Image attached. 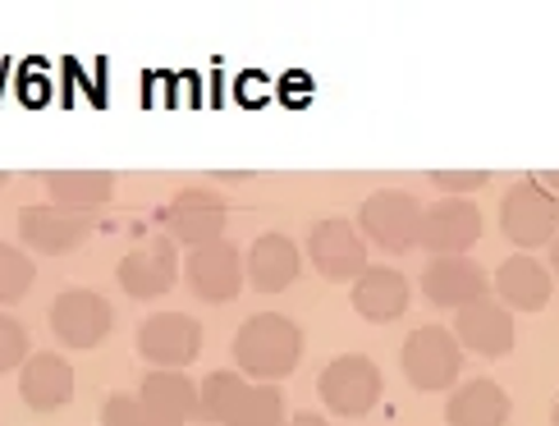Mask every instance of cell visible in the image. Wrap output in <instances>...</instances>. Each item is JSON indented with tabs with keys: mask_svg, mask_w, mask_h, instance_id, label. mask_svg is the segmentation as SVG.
Instances as JSON below:
<instances>
[{
	"mask_svg": "<svg viewBox=\"0 0 559 426\" xmlns=\"http://www.w3.org/2000/svg\"><path fill=\"white\" fill-rule=\"evenodd\" d=\"M302 358V330L298 321L280 312H258L239 326L235 335V367L252 381H285Z\"/></svg>",
	"mask_w": 559,
	"mask_h": 426,
	"instance_id": "6da1fadb",
	"label": "cell"
},
{
	"mask_svg": "<svg viewBox=\"0 0 559 426\" xmlns=\"http://www.w3.org/2000/svg\"><path fill=\"white\" fill-rule=\"evenodd\" d=\"M381 390H385V376L371 358H362V353H340V358H331L317 376L321 404L335 417H367L381 404Z\"/></svg>",
	"mask_w": 559,
	"mask_h": 426,
	"instance_id": "7a4b0ae2",
	"label": "cell"
},
{
	"mask_svg": "<svg viewBox=\"0 0 559 426\" xmlns=\"http://www.w3.org/2000/svg\"><path fill=\"white\" fill-rule=\"evenodd\" d=\"M500 229L509 244H519L523 252L555 244L559 234V198L542 179H519L500 202Z\"/></svg>",
	"mask_w": 559,
	"mask_h": 426,
	"instance_id": "3957f363",
	"label": "cell"
},
{
	"mask_svg": "<svg viewBox=\"0 0 559 426\" xmlns=\"http://www.w3.org/2000/svg\"><path fill=\"white\" fill-rule=\"evenodd\" d=\"M423 211L413 193L404 188H377L371 198H362V211H358V234L371 239L381 252H408L417 248V229H423Z\"/></svg>",
	"mask_w": 559,
	"mask_h": 426,
	"instance_id": "277c9868",
	"label": "cell"
},
{
	"mask_svg": "<svg viewBox=\"0 0 559 426\" xmlns=\"http://www.w3.org/2000/svg\"><path fill=\"white\" fill-rule=\"evenodd\" d=\"M400 363H404V376L413 381V390L436 394V390H450L459 381L463 344L454 340V330H445V326H417L413 335L404 340Z\"/></svg>",
	"mask_w": 559,
	"mask_h": 426,
	"instance_id": "5b68a950",
	"label": "cell"
},
{
	"mask_svg": "<svg viewBox=\"0 0 559 426\" xmlns=\"http://www.w3.org/2000/svg\"><path fill=\"white\" fill-rule=\"evenodd\" d=\"M138 353L152 371H183L202 353V326L189 312H156L138 326Z\"/></svg>",
	"mask_w": 559,
	"mask_h": 426,
	"instance_id": "8992f818",
	"label": "cell"
},
{
	"mask_svg": "<svg viewBox=\"0 0 559 426\" xmlns=\"http://www.w3.org/2000/svg\"><path fill=\"white\" fill-rule=\"evenodd\" d=\"M115 330V307L92 289H64L51 303V335L69 348H102Z\"/></svg>",
	"mask_w": 559,
	"mask_h": 426,
	"instance_id": "52a82bcc",
	"label": "cell"
},
{
	"mask_svg": "<svg viewBox=\"0 0 559 426\" xmlns=\"http://www.w3.org/2000/svg\"><path fill=\"white\" fill-rule=\"evenodd\" d=\"M243 280H248L243 257L229 239L202 244L183 257V284H189L193 298H202V303H235Z\"/></svg>",
	"mask_w": 559,
	"mask_h": 426,
	"instance_id": "ba28073f",
	"label": "cell"
},
{
	"mask_svg": "<svg viewBox=\"0 0 559 426\" xmlns=\"http://www.w3.org/2000/svg\"><path fill=\"white\" fill-rule=\"evenodd\" d=\"M179 275H183V267H179V252H175L170 234H156V239H147L143 248H133L129 257H120V267H115L120 289L129 298H138V303H152L160 294H170Z\"/></svg>",
	"mask_w": 559,
	"mask_h": 426,
	"instance_id": "9c48e42d",
	"label": "cell"
},
{
	"mask_svg": "<svg viewBox=\"0 0 559 426\" xmlns=\"http://www.w3.org/2000/svg\"><path fill=\"white\" fill-rule=\"evenodd\" d=\"M308 262L331 284L358 280L367 271V239L344 216H325L308 229Z\"/></svg>",
	"mask_w": 559,
	"mask_h": 426,
	"instance_id": "30bf717a",
	"label": "cell"
},
{
	"mask_svg": "<svg viewBox=\"0 0 559 426\" xmlns=\"http://www.w3.org/2000/svg\"><path fill=\"white\" fill-rule=\"evenodd\" d=\"M481 239V211L468 198H440L423 211L417 244L431 257H468V248Z\"/></svg>",
	"mask_w": 559,
	"mask_h": 426,
	"instance_id": "8fae6325",
	"label": "cell"
},
{
	"mask_svg": "<svg viewBox=\"0 0 559 426\" xmlns=\"http://www.w3.org/2000/svg\"><path fill=\"white\" fill-rule=\"evenodd\" d=\"M225 221H229L225 198H216L212 188H183V193L170 198L166 216H160L166 234H170L175 244L189 248V252L202 248V244L225 239Z\"/></svg>",
	"mask_w": 559,
	"mask_h": 426,
	"instance_id": "7c38bea8",
	"label": "cell"
},
{
	"mask_svg": "<svg viewBox=\"0 0 559 426\" xmlns=\"http://www.w3.org/2000/svg\"><path fill=\"white\" fill-rule=\"evenodd\" d=\"M454 340L463 348H473L477 358H504L514 348V312L504 303L477 298L454 312Z\"/></svg>",
	"mask_w": 559,
	"mask_h": 426,
	"instance_id": "4fadbf2b",
	"label": "cell"
},
{
	"mask_svg": "<svg viewBox=\"0 0 559 426\" xmlns=\"http://www.w3.org/2000/svg\"><path fill=\"white\" fill-rule=\"evenodd\" d=\"M486 289H491V275H486V267H477L473 257H431L427 271H423L427 303L454 307V312L477 303V298H486Z\"/></svg>",
	"mask_w": 559,
	"mask_h": 426,
	"instance_id": "5bb4252c",
	"label": "cell"
},
{
	"mask_svg": "<svg viewBox=\"0 0 559 426\" xmlns=\"http://www.w3.org/2000/svg\"><path fill=\"white\" fill-rule=\"evenodd\" d=\"M19 239L28 244L33 252H46V257L74 252L87 239V216H74V211H64L56 202L23 206L19 211Z\"/></svg>",
	"mask_w": 559,
	"mask_h": 426,
	"instance_id": "9a60e30c",
	"label": "cell"
},
{
	"mask_svg": "<svg viewBox=\"0 0 559 426\" xmlns=\"http://www.w3.org/2000/svg\"><path fill=\"white\" fill-rule=\"evenodd\" d=\"M19 399L33 413H56L74 399V367L60 353H33L28 363L19 367Z\"/></svg>",
	"mask_w": 559,
	"mask_h": 426,
	"instance_id": "2e32d148",
	"label": "cell"
},
{
	"mask_svg": "<svg viewBox=\"0 0 559 426\" xmlns=\"http://www.w3.org/2000/svg\"><path fill=\"white\" fill-rule=\"evenodd\" d=\"M354 312L371 326H390V321H400L408 312V280L404 271H394V267H367L358 280H354Z\"/></svg>",
	"mask_w": 559,
	"mask_h": 426,
	"instance_id": "e0dca14e",
	"label": "cell"
},
{
	"mask_svg": "<svg viewBox=\"0 0 559 426\" xmlns=\"http://www.w3.org/2000/svg\"><path fill=\"white\" fill-rule=\"evenodd\" d=\"M243 271H248V284L258 294H285L302 271V252L289 234H262V239L248 248Z\"/></svg>",
	"mask_w": 559,
	"mask_h": 426,
	"instance_id": "ac0fdd59",
	"label": "cell"
},
{
	"mask_svg": "<svg viewBox=\"0 0 559 426\" xmlns=\"http://www.w3.org/2000/svg\"><path fill=\"white\" fill-rule=\"evenodd\" d=\"M550 289H555V275L527 252L504 257L500 271H496V294L509 312H542L550 303Z\"/></svg>",
	"mask_w": 559,
	"mask_h": 426,
	"instance_id": "d6986e66",
	"label": "cell"
},
{
	"mask_svg": "<svg viewBox=\"0 0 559 426\" xmlns=\"http://www.w3.org/2000/svg\"><path fill=\"white\" fill-rule=\"evenodd\" d=\"M504 422H509V394L491 376L463 381L445 404V426H504Z\"/></svg>",
	"mask_w": 559,
	"mask_h": 426,
	"instance_id": "ffe728a7",
	"label": "cell"
},
{
	"mask_svg": "<svg viewBox=\"0 0 559 426\" xmlns=\"http://www.w3.org/2000/svg\"><path fill=\"white\" fill-rule=\"evenodd\" d=\"M46 198L56 206L74 211V216H92L115 198V175L106 170H56L46 175Z\"/></svg>",
	"mask_w": 559,
	"mask_h": 426,
	"instance_id": "44dd1931",
	"label": "cell"
},
{
	"mask_svg": "<svg viewBox=\"0 0 559 426\" xmlns=\"http://www.w3.org/2000/svg\"><path fill=\"white\" fill-rule=\"evenodd\" d=\"M138 399H143L147 417H170V422L198 417V386L183 371H147Z\"/></svg>",
	"mask_w": 559,
	"mask_h": 426,
	"instance_id": "7402d4cb",
	"label": "cell"
},
{
	"mask_svg": "<svg viewBox=\"0 0 559 426\" xmlns=\"http://www.w3.org/2000/svg\"><path fill=\"white\" fill-rule=\"evenodd\" d=\"M248 394H252V381L243 371H212L202 381V390H198V417L216 422V426H229L243 413Z\"/></svg>",
	"mask_w": 559,
	"mask_h": 426,
	"instance_id": "603a6c76",
	"label": "cell"
},
{
	"mask_svg": "<svg viewBox=\"0 0 559 426\" xmlns=\"http://www.w3.org/2000/svg\"><path fill=\"white\" fill-rule=\"evenodd\" d=\"M285 390H280L275 381H252V394L243 413L229 422V426H285Z\"/></svg>",
	"mask_w": 559,
	"mask_h": 426,
	"instance_id": "cb8c5ba5",
	"label": "cell"
},
{
	"mask_svg": "<svg viewBox=\"0 0 559 426\" xmlns=\"http://www.w3.org/2000/svg\"><path fill=\"white\" fill-rule=\"evenodd\" d=\"M33 262H28V252L23 248H14V244H5L0 239V303H19L23 294L33 289Z\"/></svg>",
	"mask_w": 559,
	"mask_h": 426,
	"instance_id": "d4e9b609",
	"label": "cell"
},
{
	"mask_svg": "<svg viewBox=\"0 0 559 426\" xmlns=\"http://www.w3.org/2000/svg\"><path fill=\"white\" fill-rule=\"evenodd\" d=\"M33 358V348H28V330H23L10 312H0V376L23 367Z\"/></svg>",
	"mask_w": 559,
	"mask_h": 426,
	"instance_id": "484cf974",
	"label": "cell"
},
{
	"mask_svg": "<svg viewBox=\"0 0 559 426\" xmlns=\"http://www.w3.org/2000/svg\"><path fill=\"white\" fill-rule=\"evenodd\" d=\"M102 426H147V409L138 394H110L102 404Z\"/></svg>",
	"mask_w": 559,
	"mask_h": 426,
	"instance_id": "4316f807",
	"label": "cell"
},
{
	"mask_svg": "<svg viewBox=\"0 0 559 426\" xmlns=\"http://www.w3.org/2000/svg\"><path fill=\"white\" fill-rule=\"evenodd\" d=\"M431 184L445 198H463V193H477V188L491 184V175L486 170H431Z\"/></svg>",
	"mask_w": 559,
	"mask_h": 426,
	"instance_id": "83f0119b",
	"label": "cell"
},
{
	"mask_svg": "<svg viewBox=\"0 0 559 426\" xmlns=\"http://www.w3.org/2000/svg\"><path fill=\"white\" fill-rule=\"evenodd\" d=\"M285 426H331V422H325L321 413H294Z\"/></svg>",
	"mask_w": 559,
	"mask_h": 426,
	"instance_id": "f1b7e54d",
	"label": "cell"
},
{
	"mask_svg": "<svg viewBox=\"0 0 559 426\" xmlns=\"http://www.w3.org/2000/svg\"><path fill=\"white\" fill-rule=\"evenodd\" d=\"M550 275H559V234H555V244H550Z\"/></svg>",
	"mask_w": 559,
	"mask_h": 426,
	"instance_id": "f546056e",
	"label": "cell"
},
{
	"mask_svg": "<svg viewBox=\"0 0 559 426\" xmlns=\"http://www.w3.org/2000/svg\"><path fill=\"white\" fill-rule=\"evenodd\" d=\"M542 184L550 188V193H559V170H546V175H542Z\"/></svg>",
	"mask_w": 559,
	"mask_h": 426,
	"instance_id": "4dcf8cb0",
	"label": "cell"
},
{
	"mask_svg": "<svg viewBox=\"0 0 559 426\" xmlns=\"http://www.w3.org/2000/svg\"><path fill=\"white\" fill-rule=\"evenodd\" d=\"M147 426H189V422H170V417H147Z\"/></svg>",
	"mask_w": 559,
	"mask_h": 426,
	"instance_id": "1f68e13d",
	"label": "cell"
},
{
	"mask_svg": "<svg viewBox=\"0 0 559 426\" xmlns=\"http://www.w3.org/2000/svg\"><path fill=\"white\" fill-rule=\"evenodd\" d=\"M550 426H559V404H555V409H550Z\"/></svg>",
	"mask_w": 559,
	"mask_h": 426,
	"instance_id": "d6a6232c",
	"label": "cell"
},
{
	"mask_svg": "<svg viewBox=\"0 0 559 426\" xmlns=\"http://www.w3.org/2000/svg\"><path fill=\"white\" fill-rule=\"evenodd\" d=\"M0 184H5V175H0Z\"/></svg>",
	"mask_w": 559,
	"mask_h": 426,
	"instance_id": "836d02e7",
	"label": "cell"
}]
</instances>
